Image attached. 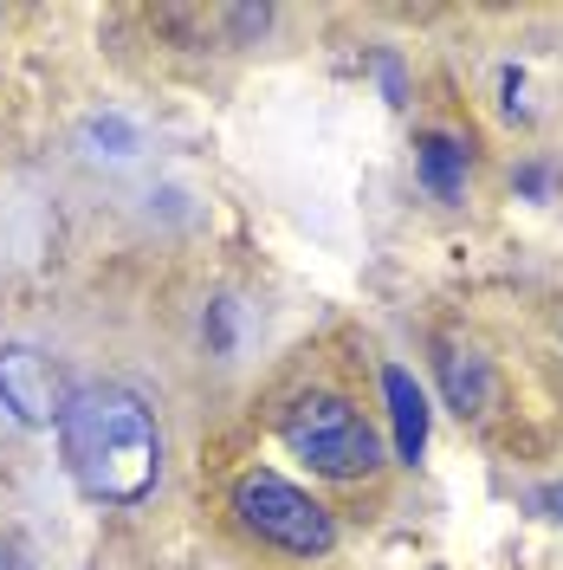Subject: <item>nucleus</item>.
I'll return each instance as SVG.
<instances>
[{"mask_svg":"<svg viewBox=\"0 0 563 570\" xmlns=\"http://www.w3.org/2000/svg\"><path fill=\"white\" fill-rule=\"evenodd\" d=\"M537 512H544V519H557V525H563V480H557V487H544V493H537Z\"/></svg>","mask_w":563,"mask_h":570,"instance_id":"obj_13","label":"nucleus"},{"mask_svg":"<svg viewBox=\"0 0 563 570\" xmlns=\"http://www.w3.org/2000/svg\"><path fill=\"white\" fill-rule=\"evenodd\" d=\"M285 448L298 461H312L324 480H363V473L383 466L376 428L363 422L344 395H298L285 409Z\"/></svg>","mask_w":563,"mask_h":570,"instance_id":"obj_2","label":"nucleus"},{"mask_svg":"<svg viewBox=\"0 0 563 570\" xmlns=\"http://www.w3.org/2000/svg\"><path fill=\"white\" fill-rule=\"evenodd\" d=\"M441 383H447V402H454L460 415H486L493 395H498L493 363L473 351V344H447V351H441Z\"/></svg>","mask_w":563,"mask_h":570,"instance_id":"obj_6","label":"nucleus"},{"mask_svg":"<svg viewBox=\"0 0 563 570\" xmlns=\"http://www.w3.org/2000/svg\"><path fill=\"white\" fill-rule=\"evenodd\" d=\"M59 454L78 493L98 505H137L162 473V434L137 390L85 383L59 415Z\"/></svg>","mask_w":563,"mask_h":570,"instance_id":"obj_1","label":"nucleus"},{"mask_svg":"<svg viewBox=\"0 0 563 570\" xmlns=\"http://www.w3.org/2000/svg\"><path fill=\"white\" fill-rule=\"evenodd\" d=\"M376 78H383L388 105H408V78H402V59H395V52H376Z\"/></svg>","mask_w":563,"mask_h":570,"instance_id":"obj_9","label":"nucleus"},{"mask_svg":"<svg viewBox=\"0 0 563 570\" xmlns=\"http://www.w3.org/2000/svg\"><path fill=\"white\" fill-rule=\"evenodd\" d=\"M383 395H388V415H395V454L415 466L427 448V390L402 370V363H388L383 370Z\"/></svg>","mask_w":563,"mask_h":570,"instance_id":"obj_5","label":"nucleus"},{"mask_svg":"<svg viewBox=\"0 0 563 570\" xmlns=\"http://www.w3.org/2000/svg\"><path fill=\"white\" fill-rule=\"evenodd\" d=\"M0 570H27V558H20V544H13V538H0Z\"/></svg>","mask_w":563,"mask_h":570,"instance_id":"obj_14","label":"nucleus"},{"mask_svg":"<svg viewBox=\"0 0 563 570\" xmlns=\"http://www.w3.org/2000/svg\"><path fill=\"white\" fill-rule=\"evenodd\" d=\"M214 351H234V305L214 298Z\"/></svg>","mask_w":563,"mask_h":570,"instance_id":"obj_10","label":"nucleus"},{"mask_svg":"<svg viewBox=\"0 0 563 570\" xmlns=\"http://www.w3.org/2000/svg\"><path fill=\"white\" fill-rule=\"evenodd\" d=\"M71 395L78 390H71L66 363H52V356L33 351V344H7V351H0V409H13V422L59 428Z\"/></svg>","mask_w":563,"mask_h":570,"instance_id":"obj_4","label":"nucleus"},{"mask_svg":"<svg viewBox=\"0 0 563 570\" xmlns=\"http://www.w3.org/2000/svg\"><path fill=\"white\" fill-rule=\"evenodd\" d=\"M91 142H110V156H130V149H137V130H130L124 117H98V124H91Z\"/></svg>","mask_w":563,"mask_h":570,"instance_id":"obj_8","label":"nucleus"},{"mask_svg":"<svg viewBox=\"0 0 563 570\" xmlns=\"http://www.w3.org/2000/svg\"><path fill=\"white\" fill-rule=\"evenodd\" d=\"M415 163H422V181L434 188V202H460L466 195V142L460 137H422V149H415Z\"/></svg>","mask_w":563,"mask_h":570,"instance_id":"obj_7","label":"nucleus"},{"mask_svg":"<svg viewBox=\"0 0 563 570\" xmlns=\"http://www.w3.org/2000/svg\"><path fill=\"white\" fill-rule=\"evenodd\" d=\"M518 195L544 202V195H551V169H518Z\"/></svg>","mask_w":563,"mask_h":570,"instance_id":"obj_11","label":"nucleus"},{"mask_svg":"<svg viewBox=\"0 0 563 570\" xmlns=\"http://www.w3.org/2000/svg\"><path fill=\"white\" fill-rule=\"evenodd\" d=\"M505 110L525 117V71H505Z\"/></svg>","mask_w":563,"mask_h":570,"instance_id":"obj_12","label":"nucleus"},{"mask_svg":"<svg viewBox=\"0 0 563 570\" xmlns=\"http://www.w3.org/2000/svg\"><path fill=\"white\" fill-rule=\"evenodd\" d=\"M234 512H240V525H247L259 544L292 551V558H324V551L337 544L330 512H324L312 493H298L292 480L266 473V466H259V473H240V487H234Z\"/></svg>","mask_w":563,"mask_h":570,"instance_id":"obj_3","label":"nucleus"}]
</instances>
